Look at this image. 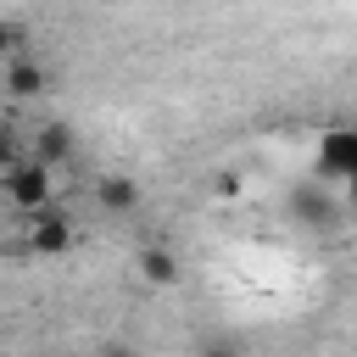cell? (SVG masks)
Listing matches in <instances>:
<instances>
[{
	"instance_id": "obj_1",
	"label": "cell",
	"mask_w": 357,
	"mask_h": 357,
	"mask_svg": "<svg viewBox=\"0 0 357 357\" xmlns=\"http://www.w3.org/2000/svg\"><path fill=\"white\" fill-rule=\"evenodd\" d=\"M0 190H6V201L17 212H39V206L56 201V167H45L39 156L33 162H11V173L0 178Z\"/></svg>"
},
{
	"instance_id": "obj_2",
	"label": "cell",
	"mask_w": 357,
	"mask_h": 357,
	"mask_svg": "<svg viewBox=\"0 0 357 357\" xmlns=\"http://www.w3.org/2000/svg\"><path fill=\"white\" fill-rule=\"evenodd\" d=\"M73 245V218L50 201V206H39V212H28V251L33 257H61Z\"/></svg>"
},
{
	"instance_id": "obj_3",
	"label": "cell",
	"mask_w": 357,
	"mask_h": 357,
	"mask_svg": "<svg viewBox=\"0 0 357 357\" xmlns=\"http://www.w3.org/2000/svg\"><path fill=\"white\" fill-rule=\"evenodd\" d=\"M351 162H357V128H324L318 156H312V173L318 178H346Z\"/></svg>"
},
{
	"instance_id": "obj_4",
	"label": "cell",
	"mask_w": 357,
	"mask_h": 357,
	"mask_svg": "<svg viewBox=\"0 0 357 357\" xmlns=\"http://www.w3.org/2000/svg\"><path fill=\"white\" fill-rule=\"evenodd\" d=\"M6 95L11 100H33V95H45L50 89V73L39 67V61H22V56H6Z\"/></svg>"
},
{
	"instance_id": "obj_5",
	"label": "cell",
	"mask_w": 357,
	"mask_h": 357,
	"mask_svg": "<svg viewBox=\"0 0 357 357\" xmlns=\"http://www.w3.org/2000/svg\"><path fill=\"white\" fill-rule=\"evenodd\" d=\"M134 273H139L145 284H156V290H173V284H178V257H173L167 245H139V251H134Z\"/></svg>"
},
{
	"instance_id": "obj_6",
	"label": "cell",
	"mask_w": 357,
	"mask_h": 357,
	"mask_svg": "<svg viewBox=\"0 0 357 357\" xmlns=\"http://www.w3.org/2000/svg\"><path fill=\"white\" fill-rule=\"evenodd\" d=\"M290 212H296L307 229H335V206H329V195H324V178L301 184V190L290 195Z\"/></svg>"
},
{
	"instance_id": "obj_7",
	"label": "cell",
	"mask_w": 357,
	"mask_h": 357,
	"mask_svg": "<svg viewBox=\"0 0 357 357\" xmlns=\"http://www.w3.org/2000/svg\"><path fill=\"white\" fill-rule=\"evenodd\" d=\"M33 156H39L45 167H61V162L73 156V128H67V123H45L39 139H33Z\"/></svg>"
},
{
	"instance_id": "obj_8",
	"label": "cell",
	"mask_w": 357,
	"mask_h": 357,
	"mask_svg": "<svg viewBox=\"0 0 357 357\" xmlns=\"http://www.w3.org/2000/svg\"><path fill=\"white\" fill-rule=\"evenodd\" d=\"M95 195H100L106 212H134V206H139V184L123 178V173H106V178L95 184Z\"/></svg>"
},
{
	"instance_id": "obj_9",
	"label": "cell",
	"mask_w": 357,
	"mask_h": 357,
	"mask_svg": "<svg viewBox=\"0 0 357 357\" xmlns=\"http://www.w3.org/2000/svg\"><path fill=\"white\" fill-rule=\"evenodd\" d=\"M17 45H22V28H17V22H0V61L17 56Z\"/></svg>"
},
{
	"instance_id": "obj_10",
	"label": "cell",
	"mask_w": 357,
	"mask_h": 357,
	"mask_svg": "<svg viewBox=\"0 0 357 357\" xmlns=\"http://www.w3.org/2000/svg\"><path fill=\"white\" fill-rule=\"evenodd\" d=\"M212 190H218V195H229V201H234V195H240V190H245V178H240V173H218V178H212Z\"/></svg>"
},
{
	"instance_id": "obj_11",
	"label": "cell",
	"mask_w": 357,
	"mask_h": 357,
	"mask_svg": "<svg viewBox=\"0 0 357 357\" xmlns=\"http://www.w3.org/2000/svg\"><path fill=\"white\" fill-rule=\"evenodd\" d=\"M11 162H17V139H11V128H0V178L11 173Z\"/></svg>"
},
{
	"instance_id": "obj_12",
	"label": "cell",
	"mask_w": 357,
	"mask_h": 357,
	"mask_svg": "<svg viewBox=\"0 0 357 357\" xmlns=\"http://www.w3.org/2000/svg\"><path fill=\"white\" fill-rule=\"evenodd\" d=\"M340 184H346V190H351V195H357V162H351V173H346V178H340Z\"/></svg>"
}]
</instances>
